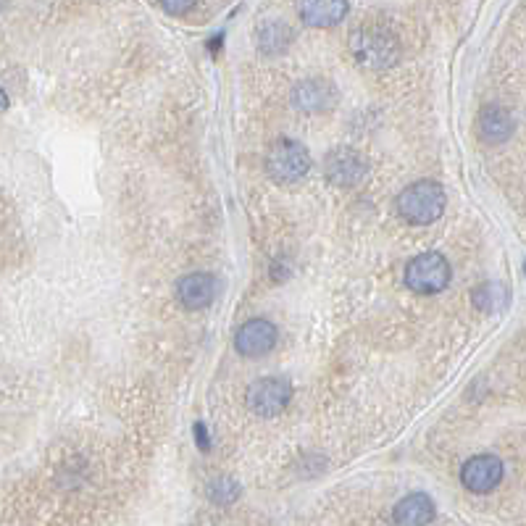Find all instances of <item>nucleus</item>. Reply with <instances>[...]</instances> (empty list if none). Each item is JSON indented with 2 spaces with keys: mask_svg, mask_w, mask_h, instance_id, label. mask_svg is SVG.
<instances>
[{
  "mask_svg": "<svg viewBox=\"0 0 526 526\" xmlns=\"http://www.w3.org/2000/svg\"><path fill=\"white\" fill-rule=\"evenodd\" d=\"M448 206V192L434 179H419L400 192L395 200V211L411 227H429L440 221Z\"/></svg>",
  "mask_w": 526,
  "mask_h": 526,
  "instance_id": "1",
  "label": "nucleus"
},
{
  "mask_svg": "<svg viewBox=\"0 0 526 526\" xmlns=\"http://www.w3.org/2000/svg\"><path fill=\"white\" fill-rule=\"evenodd\" d=\"M311 171V153L303 143L290 140V137H279L266 153V174H269L277 185H295L303 182Z\"/></svg>",
  "mask_w": 526,
  "mask_h": 526,
  "instance_id": "2",
  "label": "nucleus"
},
{
  "mask_svg": "<svg viewBox=\"0 0 526 526\" xmlns=\"http://www.w3.org/2000/svg\"><path fill=\"white\" fill-rule=\"evenodd\" d=\"M350 48H353V56H356L358 64L369 66V69H390L395 66L400 56L398 40L382 27H374V24H366V27L356 29L353 37H350Z\"/></svg>",
  "mask_w": 526,
  "mask_h": 526,
  "instance_id": "3",
  "label": "nucleus"
},
{
  "mask_svg": "<svg viewBox=\"0 0 526 526\" xmlns=\"http://www.w3.org/2000/svg\"><path fill=\"white\" fill-rule=\"evenodd\" d=\"M403 279H406L408 290L416 292V295H440L442 290H448L453 269H450L448 258L442 253L429 250V253H421V256L406 263Z\"/></svg>",
  "mask_w": 526,
  "mask_h": 526,
  "instance_id": "4",
  "label": "nucleus"
},
{
  "mask_svg": "<svg viewBox=\"0 0 526 526\" xmlns=\"http://www.w3.org/2000/svg\"><path fill=\"white\" fill-rule=\"evenodd\" d=\"M290 400L292 384L285 377L256 379L245 392V406L261 419H277L279 413H285V408L290 406Z\"/></svg>",
  "mask_w": 526,
  "mask_h": 526,
  "instance_id": "5",
  "label": "nucleus"
},
{
  "mask_svg": "<svg viewBox=\"0 0 526 526\" xmlns=\"http://www.w3.org/2000/svg\"><path fill=\"white\" fill-rule=\"evenodd\" d=\"M369 174V161L356 148H335L324 158V177L329 185L350 190L358 187Z\"/></svg>",
  "mask_w": 526,
  "mask_h": 526,
  "instance_id": "6",
  "label": "nucleus"
},
{
  "mask_svg": "<svg viewBox=\"0 0 526 526\" xmlns=\"http://www.w3.org/2000/svg\"><path fill=\"white\" fill-rule=\"evenodd\" d=\"M505 466L498 455L479 453L461 466V484L474 495H487L503 482Z\"/></svg>",
  "mask_w": 526,
  "mask_h": 526,
  "instance_id": "7",
  "label": "nucleus"
},
{
  "mask_svg": "<svg viewBox=\"0 0 526 526\" xmlns=\"http://www.w3.org/2000/svg\"><path fill=\"white\" fill-rule=\"evenodd\" d=\"M279 332L269 319L245 321L235 335V350L242 358H263L277 348Z\"/></svg>",
  "mask_w": 526,
  "mask_h": 526,
  "instance_id": "8",
  "label": "nucleus"
},
{
  "mask_svg": "<svg viewBox=\"0 0 526 526\" xmlns=\"http://www.w3.org/2000/svg\"><path fill=\"white\" fill-rule=\"evenodd\" d=\"M219 295V279L208 271H192L177 282V298L187 311H203Z\"/></svg>",
  "mask_w": 526,
  "mask_h": 526,
  "instance_id": "9",
  "label": "nucleus"
},
{
  "mask_svg": "<svg viewBox=\"0 0 526 526\" xmlns=\"http://www.w3.org/2000/svg\"><path fill=\"white\" fill-rule=\"evenodd\" d=\"M337 103V90L327 79H303L292 87V106L303 114H324Z\"/></svg>",
  "mask_w": 526,
  "mask_h": 526,
  "instance_id": "10",
  "label": "nucleus"
},
{
  "mask_svg": "<svg viewBox=\"0 0 526 526\" xmlns=\"http://www.w3.org/2000/svg\"><path fill=\"white\" fill-rule=\"evenodd\" d=\"M479 137H482V143L487 145H503L505 140H511L513 129H516V121H513L511 111L503 106H484L479 111Z\"/></svg>",
  "mask_w": 526,
  "mask_h": 526,
  "instance_id": "11",
  "label": "nucleus"
},
{
  "mask_svg": "<svg viewBox=\"0 0 526 526\" xmlns=\"http://www.w3.org/2000/svg\"><path fill=\"white\" fill-rule=\"evenodd\" d=\"M434 516H437V508L427 492H411L392 511V519L398 526H429Z\"/></svg>",
  "mask_w": 526,
  "mask_h": 526,
  "instance_id": "12",
  "label": "nucleus"
},
{
  "mask_svg": "<svg viewBox=\"0 0 526 526\" xmlns=\"http://www.w3.org/2000/svg\"><path fill=\"white\" fill-rule=\"evenodd\" d=\"M348 16V0H300V19L308 27H335Z\"/></svg>",
  "mask_w": 526,
  "mask_h": 526,
  "instance_id": "13",
  "label": "nucleus"
},
{
  "mask_svg": "<svg viewBox=\"0 0 526 526\" xmlns=\"http://www.w3.org/2000/svg\"><path fill=\"white\" fill-rule=\"evenodd\" d=\"M292 32L285 22H266L258 29V48L266 56H277V53H285L290 48Z\"/></svg>",
  "mask_w": 526,
  "mask_h": 526,
  "instance_id": "14",
  "label": "nucleus"
},
{
  "mask_svg": "<svg viewBox=\"0 0 526 526\" xmlns=\"http://www.w3.org/2000/svg\"><path fill=\"white\" fill-rule=\"evenodd\" d=\"M474 306L479 308V311H495V308L505 306V300H508V292H505V287L500 285V282H482V285L474 290Z\"/></svg>",
  "mask_w": 526,
  "mask_h": 526,
  "instance_id": "15",
  "label": "nucleus"
},
{
  "mask_svg": "<svg viewBox=\"0 0 526 526\" xmlns=\"http://www.w3.org/2000/svg\"><path fill=\"white\" fill-rule=\"evenodd\" d=\"M208 498L214 500V503H219V505L235 503V500L240 498V484H237L235 479H229V477L214 479V482L208 484Z\"/></svg>",
  "mask_w": 526,
  "mask_h": 526,
  "instance_id": "16",
  "label": "nucleus"
},
{
  "mask_svg": "<svg viewBox=\"0 0 526 526\" xmlns=\"http://www.w3.org/2000/svg\"><path fill=\"white\" fill-rule=\"evenodd\" d=\"M192 437H195V445H198L200 453H208V450H211V434H208V427L203 421H195V424H192Z\"/></svg>",
  "mask_w": 526,
  "mask_h": 526,
  "instance_id": "17",
  "label": "nucleus"
},
{
  "mask_svg": "<svg viewBox=\"0 0 526 526\" xmlns=\"http://www.w3.org/2000/svg\"><path fill=\"white\" fill-rule=\"evenodd\" d=\"M195 3H198V0H161L164 11L171 16H185L187 11H192Z\"/></svg>",
  "mask_w": 526,
  "mask_h": 526,
  "instance_id": "18",
  "label": "nucleus"
},
{
  "mask_svg": "<svg viewBox=\"0 0 526 526\" xmlns=\"http://www.w3.org/2000/svg\"><path fill=\"white\" fill-rule=\"evenodd\" d=\"M221 48H224V32H219V35L208 40V53H211V56H219Z\"/></svg>",
  "mask_w": 526,
  "mask_h": 526,
  "instance_id": "19",
  "label": "nucleus"
},
{
  "mask_svg": "<svg viewBox=\"0 0 526 526\" xmlns=\"http://www.w3.org/2000/svg\"><path fill=\"white\" fill-rule=\"evenodd\" d=\"M8 106H11V98H8L6 90L0 87V114H3V111H8Z\"/></svg>",
  "mask_w": 526,
  "mask_h": 526,
  "instance_id": "20",
  "label": "nucleus"
}]
</instances>
